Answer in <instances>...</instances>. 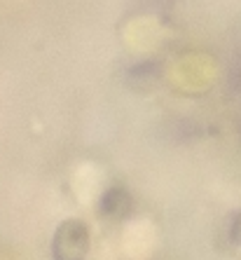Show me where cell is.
<instances>
[{
    "label": "cell",
    "mask_w": 241,
    "mask_h": 260,
    "mask_svg": "<svg viewBox=\"0 0 241 260\" xmlns=\"http://www.w3.org/2000/svg\"><path fill=\"white\" fill-rule=\"evenodd\" d=\"M87 248H89V232L85 223L80 220H68L56 230L54 237V260H85Z\"/></svg>",
    "instance_id": "6da1fadb"
}]
</instances>
